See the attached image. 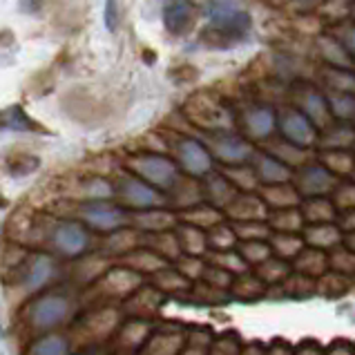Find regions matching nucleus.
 Here are the masks:
<instances>
[{"label": "nucleus", "instance_id": "nucleus-1", "mask_svg": "<svg viewBox=\"0 0 355 355\" xmlns=\"http://www.w3.org/2000/svg\"><path fill=\"white\" fill-rule=\"evenodd\" d=\"M210 29H217L226 38H239L250 29V16L246 12H239L230 3H212Z\"/></svg>", "mask_w": 355, "mask_h": 355}, {"label": "nucleus", "instance_id": "nucleus-2", "mask_svg": "<svg viewBox=\"0 0 355 355\" xmlns=\"http://www.w3.org/2000/svg\"><path fill=\"white\" fill-rule=\"evenodd\" d=\"M190 20H192V5L188 0H175V3L168 5L164 12V23L172 34L186 32Z\"/></svg>", "mask_w": 355, "mask_h": 355}, {"label": "nucleus", "instance_id": "nucleus-3", "mask_svg": "<svg viewBox=\"0 0 355 355\" xmlns=\"http://www.w3.org/2000/svg\"><path fill=\"white\" fill-rule=\"evenodd\" d=\"M181 157H184V164L192 172H206L210 168L208 152L201 148L197 141H186V144L181 146Z\"/></svg>", "mask_w": 355, "mask_h": 355}, {"label": "nucleus", "instance_id": "nucleus-4", "mask_svg": "<svg viewBox=\"0 0 355 355\" xmlns=\"http://www.w3.org/2000/svg\"><path fill=\"white\" fill-rule=\"evenodd\" d=\"M284 132H286V137L291 141H295V144H311L313 139V128L306 119L302 114H288L286 121H284Z\"/></svg>", "mask_w": 355, "mask_h": 355}, {"label": "nucleus", "instance_id": "nucleus-5", "mask_svg": "<svg viewBox=\"0 0 355 355\" xmlns=\"http://www.w3.org/2000/svg\"><path fill=\"white\" fill-rule=\"evenodd\" d=\"M0 125L7 128V130H14V132H29V130H36L34 121L27 116V112L20 105L14 107H7L3 114H0Z\"/></svg>", "mask_w": 355, "mask_h": 355}, {"label": "nucleus", "instance_id": "nucleus-6", "mask_svg": "<svg viewBox=\"0 0 355 355\" xmlns=\"http://www.w3.org/2000/svg\"><path fill=\"white\" fill-rule=\"evenodd\" d=\"M141 170H144V175L159 181V184H166V181L172 179V166L168 164V161L164 159H157V157H150L144 161V166H141Z\"/></svg>", "mask_w": 355, "mask_h": 355}, {"label": "nucleus", "instance_id": "nucleus-7", "mask_svg": "<svg viewBox=\"0 0 355 355\" xmlns=\"http://www.w3.org/2000/svg\"><path fill=\"white\" fill-rule=\"evenodd\" d=\"M250 128L257 132L259 137L268 135L272 128V112L270 110H257V112L250 114Z\"/></svg>", "mask_w": 355, "mask_h": 355}, {"label": "nucleus", "instance_id": "nucleus-8", "mask_svg": "<svg viewBox=\"0 0 355 355\" xmlns=\"http://www.w3.org/2000/svg\"><path fill=\"white\" fill-rule=\"evenodd\" d=\"M246 146L239 144V141H230V144H224L221 146V155L228 157V159H241L246 157Z\"/></svg>", "mask_w": 355, "mask_h": 355}, {"label": "nucleus", "instance_id": "nucleus-9", "mask_svg": "<svg viewBox=\"0 0 355 355\" xmlns=\"http://www.w3.org/2000/svg\"><path fill=\"white\" fill-rule=\"evenodd\" d=\"M105 25L110 32H114L116 25H119V5L116 0H107L105 3Z\"/></svg>", "mask_w": 355, "mask_h": 355}, {"label": "nucleus", "instance_id": "nucleus-10", "mask_svg": "<svg viewBox=\"0 0 355 355\" xmlns=\"http://www.w3.org/2000/svg\"><path fill=\"white\" fill-rule=\"evenodd\" d=\"M130 195L135 197L137 204H150V201L155 199V195H152V192H150L148 188L139 186V184H132V186H130Z\"/></svg>", "mask_w": 355, "mask_h": 355}, {"label": "nucleus", "instance_id": "nucleus-11", "mask_svg": "<svg viewBox=\"0 0 355 355\" xmlns=\"http://www.w3.org/2000/svg\"><path fill=\"white\" fill-rule=\"evenodd\" d=\"M295 3H302V5H309V3H315V0H295Z\"/></svg>", "mask_w": 355, "mask_h": 355}]
</instances>
